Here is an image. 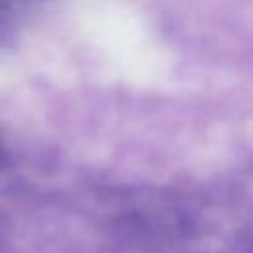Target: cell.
Instances as JSON below:
<instances>
[{"mask_svg": "<svg viewBox=\"0 0 253 253\" xmlns=\"http://www.w3.org/2000/svg\"><path fill=\"white\" fill-rule=\"evenodd\" d=\"M4 150H2V144H0V170H2V166H4Z\"/></svg>", "mask_w": 253, "mask_h": 253, "instance_id": "7a4b0ae2", "label": "cell"}, {"mask_svg": "<svg viewBox=\"0 0 253 253\" xmlns=\"http://www.w3.org/2000/svg\"><path fill=\"white\" fill-rule=\"evenodd\" d=\"M43 2L45 0H0V28L22 22Z\"/></svg>", "mask_w": 253, "mask_h": 253, "instance_id": "6da1fadb", "label": "cell"}]
</instances>
